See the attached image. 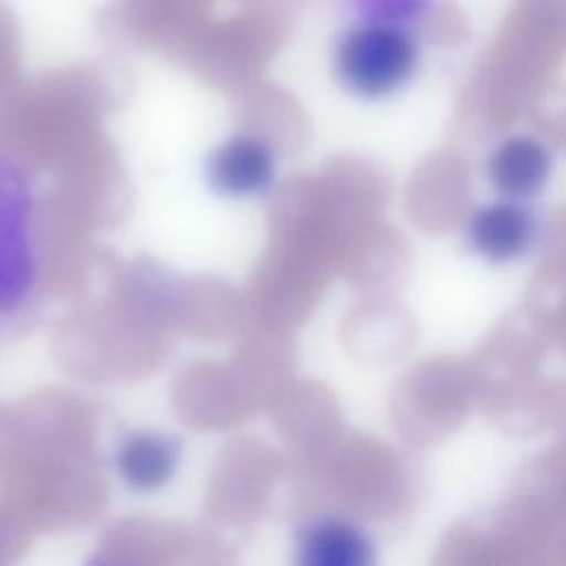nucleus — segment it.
<instances>
[{"label":"nucleus","mask_w":566,"mask_h":566,"mask_svg":"<svg viewBox=\"0 0 566 566\" xmlns=\"http://www.w3.org/2000/svg\"><path fill=\"white\" fill-rule=\"evenodd\" d=\"M206 177L212 190L223 197H263L276 184L279 157L268 139L254 133H239L208 155Z\"/></svg>","instance_id":"obj_3"},{"label":"nucleus","mask_w":566,"mask_h":566,"mask_svg":"<svg viewBox=\"0 0 566 566\" xmlns=\"http://www.w3.org/2000/svg\"><path fill=\"white\" fill-rule=\"evenodd\" d=\"M553 175V153L533 135H511L486 157V179L500 197L526 201L544 190Z\"/></svg>","instance_id":"obj_5"},{"label":"nucleus","mask_w":566,"mask_h":566,"mask_svg":"<svg viewBox=\"0 0 566 566\" xmlns=\"http://www.w3.org/2000/svg\"><path fill=\"white\" fill-rule=\"evenodd\" d=\"M296 553L305 566H367L374 562V542L349 520L318 517L298 533Z\"/></svg>","instance_id":"obj_7"},{"label":"nucleus","mask_w":566,"mask_h":566,"mask_svg":"<svg viewBox=\"0 0 566 566\" xmlns=\"http://www.w3.org/2000/svg\"><path fill=\"white\" fill-rule=\"evenodd\" d=\"M33 192L24 172L0 153V314L31 296L38 274Z\"/></svg>","instance_id":"obj_2"},{"label":"nucleus","mask_w":566,"mask_h":566,"mask_svg":"<svg viewBox=\"0 0 566 566\" xmlns=\"http://www.w3.org/2000/svg\"><path fill=\"white\" fill-rule=\"evenodd\" d=\"M181 444L164 431H133L115 449V471L137 493L164 489L177 473Z\"/></svg>","instance_id":"obj_6"},{"label":"nucleus","mask_w":566,"mask_h":566,"mask_svg":"<svg viewBox=\"0 0 566 566\" xmlns=\"http://www.w3.org/2000/svg\"><path fill=\"white\" fill-rule=\"evenodd\" d=\"M537 230V217L524 201L502 197L473 210L467 243L491 263H511L533 248Z\"/></svg>","instance_id":"obj_4"},{"label":"nucleus","mask_w":566,"mask_h":566,"mask_svg":"<svg viewBox=\"0 0 566 566\" xmlns=\"http://www.w3.org/2000/svg\"><path fill=\"white\" fill-rule=\"evenodd\" d=\"M349 4L358 20L405 24L424 7V0H349Z\"/></svg>","instance_id":"obj_8"},{"label":"nucleus","mask_w":566,"mask_h":566,"mask_svg":"<svg viewBox=\"0 0 566 566\" xmlns=\"http://www.w3.org/2000/svg\"><path fill=\"white\" fill-rule=\"evenodd\" d=\"M338 82L354 95L378 99L400 91L418 69V44L405 24L358 20L336 44Z\"/></svg>","instance_id":"obj_1"}]
</instances>
